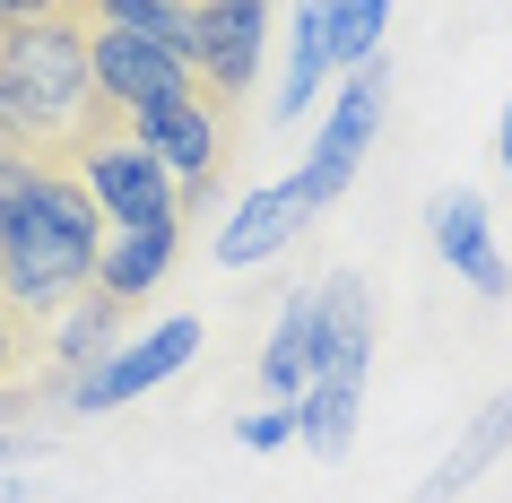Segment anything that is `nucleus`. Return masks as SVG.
I'll return each instance as SVG.
<instances>
[{
  "instance_id": "obj_1",
  "label": "nucleus",
  "mask_w": 512,
  "mask_h": 503,
  "mask_svg": "<svg viewBox=\"0 0 512 503\" xmlns=\"http://www.w3.org/2000/svg\"><path fill=\"white\" fill-rule=\"evenodd\" d=\"M105 209L70 157H18L0 148V295L53 321L105 278Z\"/></svg>"
},
{
  "instance_id": "obj_2",
  "label": "nucleus",
  "mask_w": 512,
  "mask_h": 503,
  "mask_svg": "<svg viewBox=\"0 0 512 503\" xmlns=\"http://www.w3.org/2000/svg\"><path fill=\"white\" fill-rule=\"evenodd\" d=\"M113 131V105L96 87V27L87 9L9 18L0 27V148L18 157H79Z\"/></svg>"
},
{
  "instance_id": "obj_3",
  "label": "nucleus",
  "mask_w": 512,
  "mask_h": 503,
  "mask_svg": "<svg viewBox=\"0 0 512 503\" xmlns=\"http://www.w3.org/2000/svg\"><path fill=\"white\" fill-rule=\"evenodd\" d=\"M235 96H217L209 79L200 87H183V96H165V105H148L131 122L148 148H157V165L183 183V209H200L217 191V174H226V157H235Z\"/></svg>"
},
{
  "instance_id": "obj_4",
  "label": "nucleus",
  "mask_w": 512,
  "mask_h": 503,
  "mask_svg": "<svg viewBox=\"0 0 512 503\" xmlns=\"http://www.w3.org/2000/svg\"><path fill=\"white\" fill-rule=\"evenodd\" d=\"M70 165L87 174V191H96V209H105L113 235H139V226H174V217H191L183 209V183L157 165V148H148L131 122H113L105 139H87Z\"/></svg>"
},
{
  "instance_id": "obj_5",
  "label": "nucleus",
  "mask_w": 512,
  "mask_h": 503,
  "mask_svg": "<svg viewBox=\"0 0 512 503\" xmlns=\"http://www.w3.org/2000/svg\"><path fill=\"white\" fill-rule=\"evenodd\" d=\"M382 105H391V70H382V61L348 70V87H339V105H330L322 139H313V157H304V174H296V191L313 209H330V200L356 183V165H365V148H374V131H382Z\"/></svg>"
},
{
  "instance_id": "obj_6",
  "label": "nucleus",
  "mask_w": 512,
  "mask_h": 503,
  "mask_svg": "<svg viewBox=\"0 0 512 503\" xmlns=\"http://www.w3.org/2000/svg\"><path fill=\"white\" fill-rule=\"evenodd\" d=\"M191 356H200V321L191 313H174V321H157V330H139V339H122L105 356V365L96 373H79V382H70V408H79V417H96V408H122V399H139V391H157L165 373H183Z\"/></svg>"
},
{
  "instance_id": "obj_7",
  "label": "nucleus",
  "mask_w": 512,
  "mask_h": 503,
  "mask_svg": "<svg viewBox=\"0 0 512 503\" xmlns=\"http://www.w3.org/2000/svg\"><path fill=\"white\" fill-rule=\"evenodd\" d=\"M96 87H105L113 122H139L148 105L200 87V70H191L183 53H165V44H139V35H122V27H96Z\"/></svg>"
},
{
  "instance_id": "obj_8",
  "label": "nucleus",
  "mask_w": 512,
  "mask_h": 503,
  "mask_svg": "<svg viewBox=\"0 0 512 503\" xmlns=\"http://www.w3.org/2000/svg\"><path fill=\"white\" fill-rule=\"evenodd\" d=\"M426 235H434V252H443V269H460L486 304H504V295H512V269H504V252H495V226H486L478 191H434Z\"/></svg>"
},
{
  "instance_id": "obj_9",
  "label": "nucleus",
  "mask_w": 512,
  "mask_h": 503,
  "mask_svg": "<svg viewBox=\"0 0 512 503\" xmlns=\"http://www.w3.org/2000/svg\"><path fill=\"white\" fill-rule=\"evenodd\" d=\"M261 44H270V9H252V0H200V79L217 96H252L261 79Z\"/></svg>"
},
{
  "instance_id": "obj_10",
  "label": "nucleus",
  "mask_w": 512,
  "mask_h": 503,
  "mask_svg": "<svg viewBox=\"0 0 512 503\" xmlns=\"http://www.w3.org/2000/svg\"><path fill=\"white\" fill-rule=\"evenodd\" d=\"M304 226H313V200H304L296 183L243 191L235 209H226V226H217V261H226V269H252V261H270V252H287Z\"/></svg>"
},
{
  "instance_id": "obj_11",
  "label": "nucleus",
  "mask_w": 512,
  "mask_h": 503,
  "mask_svg": "<svg viewBox=\"0 0 512 503\" xmlns=\"http://www.w3.org/2000/svg\"><path fill=\"white\" fill-rule=\"evenodd\" d=\"M122 313H131L122 295L87 287L79 304H61V313L44 321V347H53V373H61V391H70L79 373H96V365L113 356V347H122Z\"/></svg>"
},
{
  "instance_id": "obj_12",
  "label": "nucleus",
  "mask_w": 512,
  "mask_h": 503,
  "mask_svg": "<svg viewBox=\"0 0 512 503\" xmlns=\"http://www.w3.org/2000/svg\"><path fill=\"white\" fill-rule=\"evenodd\" d=\"M504 451H512V391H495L478 417H469V434H460V443L434 460V477L417 486V503H460V486H478V477L495 469Z\"/></svg>"
},
{
  "instance_id": "obj_13",
  "label": "nucleus",
  "mask_w": 512,
  "mask_h": 503,
  "mask_svg": "<svg viewBox=\"0 0 512 503\" xmlns=\"http://www.w3.org/2000/svg\"><path fill=\"white\" fill-rule=\"evenodd\" d=\"M44 382H61V373H53V347H44V321H35L27 304L0 295V417L35 408Z\"/></svg>"
},
{
  "instance_id": "obj_14",
  "label": "nucleus",
  "mask_w": 512,
  "mask_h": 503,
  "mask_svg": "<svg viewBox=\"0 0 512 503\" xmlns=\"http://www.w3.org/2000/svg\"><path fill=\"white\" fill-rule=\"evenodd\" d=\"M339 70V53H330V0H296V35H287V79H278L270 96V122H296L313 96H322V79Z\"/></svg>"
},
{
  "instance_id": "obj_15",
  "label": "nucleus",
  "mask_w": 512,
  "mask_h": 503,
  "mask_svg": "<svg viewBox=\"0 0 512 503\" xmlns=\"http://www.w3.org/2000/svg\"><path fill=\"white\" fill-rule=\"evenodd\" d=\"M87 27H122L139 44H165L200 70V0H87Z\"/></svg>"
},
{
  "instance_id": "obj_16",
  "label": "nucleus",
  "mask_w": 512,
  "mask_h": 503,
  "mask_svg": "<svg viewBox=\"0 0 512 503\" xmlns=\"http://www.w3.org/2000/svg\"><path fill=\"white\" fill-rule=\"evenodd\" d=\"M261 391L270 399L313 391V287H296L278 304V330H270V347H261Z\"/></svg>"
},
{
  "instance_id": "obj_17",
  "label": "nucleus",
  "mask_w": 512,
  "mask_h": 503,
  "mask_svg": "<svg viewBox=\"0 0 512 503\" xmlns=\"http://www.w3.org/2000/svg\"><path fill=\"white\" fill-rule=\"evenodd\" d=\"M174 252H183V217H174V226H139V235H113V243H105V278H96V287L122 295V304H139V295H148L165 269H174Z\"/></svg>"
},
{
  "instance_id": "obj_18",
  "label": "nucleus",
  "mask_w": 512,
  "mask_h": 503,
  "mask_svg": "<svg viewBox=\"0 0 512 503\" xmlns=\"http://www.w3.org/2000/svg\"><path fill=\"white\" fill-rule=\"evenodd\" d=\"M356 408H365V382H313V391L296 399V443L313 451V460H348Z\"/></svg>"
},
{
  "instance_id": "obj_19",
  "label": "nucleus",
  "mask_w": 512,
  "mask_h": 503,
  "mask_svg": "<svg viewBox=\"0 0 512 503\" xmlns=\"http://www.w3.org/2000/svg\"><path fill=\"white\" fill-rule=\"evenodd\" d=\"M382 35H391V0H330V53H339V70L382 61Z\"/></svg>"
},
{
  "instance_id": "obj_20",
  "label": "nucleus",
  "mask_w": 512,
  "mask_h": 503,
  "mask_svg": "<svg viewBox=\"0 0 512 503\" xmlns=\"http://www.w3.org/2000/svg\"><path fill=\"white\" fill-rule=\"evenodd\" d=\"M235 434H243V451H278V443H296V399H270V408H252Z\"/></svg>"
},
{
  "instance_id": "obj_21",
  "label": "nucleus",
  "mask_w": 512,
  "mask_h": 503,
  "mask_svg": "<svg viewBox=\"0 0 512 503\" xmlns=\"http://www.w3.org/2000/svg\"><path fill=\"white\" fill-rule=\"evenodd\" d=\"M53 9H70V0H0V18H53Z\"/></svg>"
},
{
  "instance_id": "obj_22",
  "label": "nucleus",
  "mask_w": 512,
  "mask_h": 503,
  "mask_svg": "<svg viewBox=\"0 0 512 503\" xmlns=\"http://www.w3.org/2000/svg\"><path fill=\"white\" fill-rule=\"evenodd\" d=\"M44 451V434H0V460H35Z\"/></svg>"
},
{
  "instance_id": "obj_23",
  "label": "nucleus",
  "mask_w": 512,
  "mask_h": 503,
  "mask_svg": "<svg viewBox=\"0 0 512 503\" xmlns=\"http://www.w3.org/2000/svg\"><path fill=\"white\" fill-rule=\"evenodd\" d=\"M495 157H504V174H512V105H504V122H495Z\"/></svg>"
},
{
  "instance_id": "obj_24",
  "label": "nucleus",
  "mask_w": 512,
  "mask_h": 503,
  "mask_svg": "<svg viewBox=\"0 0 512 503\" xmlns=\"http://www.w3.org/2000/svg\"><path fill=\"white\" fill-rule=\"evenodd\" d=\"M252 9H270V0H252Z\"/></svg>"
},
{
  "instance_id": "obj_25",
  "label": "nucleus",
  "mask_w": 512,
  "mask_h": 503,
  "mask_svg": "<svg viewBox=\"0 0 512 503\" xmlns=\"http://www.w3.org/2000/svg\"><path fill=\"white\" fill-rule=\"evenodd\" d=\"M70 9H87V0H70Z\"/></svg>"
},
{
  "instance_id": "obj_26",
  "label": "nucleus",
  "mask_w": 512,
  "mask_h": 503,
  "mask_svg": "<svg viewBox=\"0 0 512 503\" xmlns=\"http://www.w3.org/2000/svg\"><path fill=\"white\" fill-rule=\"evenodd\" d=\"M0 27H9V18H0Z\"/></svg>"
}]
</instances>
